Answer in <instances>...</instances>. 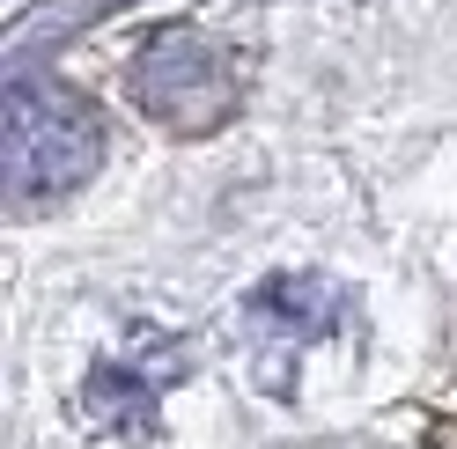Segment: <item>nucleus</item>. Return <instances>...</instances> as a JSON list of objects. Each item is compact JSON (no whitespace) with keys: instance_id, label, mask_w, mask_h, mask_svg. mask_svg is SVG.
I'll return each mask as SVG.
<instances>
[{"instance_id":"nucleus-3","label":"nucleus","mask_w":457,"mask_h":449,"mask_svg":"<svg viewBox=\"0 0 457 449\" xmlns=\"http://www.w3.org/2000/svg\"><path fill=\"white\" fill-rule=\"evenodd\" d=\"M170 376H185V354L162 331H133V339H119V354H104L89 369V383H81V420H96V428H148Z\"/></svg>"},{"instance_id":"nucleus-4","label":"nucleus","mask_w":457,"mask_h":449,"mask_svg":"<svg viewBox=\"0 0 457 449\" xmlns=\"http://www.w3.org/2000/svg\"><path fill=\"white\" fill-rule=\"evenodd\" d=\"M251 317H259L280 347H295V339H318V331L339 317V295L325 288V280H273V288L251 302Z\"/></svg>"},{"instance_id":"nucleus-2","label":"nucleus","mask_w":457,"mask_h":449,"mask_svg":"<svg viewBox=\"0 0 457 449\" xmlns=\"http://www.w3.org/2000/svg\"><path fill=\"white\" fill-rule=\"evenodd\" d=\"M126 89L170 133H214L237 110V60L207 30H162V37L140 45Z\"/></svg>"},{"instance_id":"nucleus-1","label":"nucleus","mask_w":457,"mask_h":449,"mask_svg":"<svg viewBox=\"0 0 457 449\" xmlns=\"http://www.w3.org/2000/svg\"><path fill=\"white\" fill-rule=\"evenodd\" d=\"M104 162V118L60 81H15L8 96V207H45Z\"/></svg>"}]
</instances>
